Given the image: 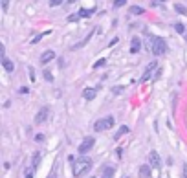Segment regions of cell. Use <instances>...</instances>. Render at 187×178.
<instances>
[{
  "mask_svg": "<svg viewBox=\"0 0 187 178\" xmlns=\"http://www.w3.org/2000/svg\"><path fill=\"white\" fill-rule=\"evenodd\" d=\"M92 169V160L90 158H79V160H75L73 162V167H72V171H73V176L79 178L83 176L84 173H88Z\"/></svg>",
  "mask_w": 187,
  "mask_h": 178,
  "instance_id": "6da1fadb",
  "label": "cell"
},
{
  "mask_svg": "<svg viewBox=\"0 0 187 178\" xmlns=\"http://www.w3.org/2000/svg\"><path fill=\"white\" fill-rule=\"evenodd\" d=\"M167 51V42L162 37H154L152 39V53L154 55H163Z\"/></svg>",
  "mask_w": 187,
  "mask_h": 178,
  "instance_id": "7a4b0ae2",
  "label": "cell"
},
{
  "mask_svg": "<svg viewBox=\"0 0 187 178\" xmlns=\"http://www.w3.org/2000/svg\"><path fill=\"white\" fill-rule=\"evenodd\" d=\"M110 127H114V118H112V116H107L105 119H99V121H95V125H94V129H95L97 132L108 131Z\"/></svg>",
  "mask_w": 187,
  "mask_h": 178,
  "instance_id": "3957f363",
  "label": "cell"
},
{
  "mask_svg": "<svg viewBox=\"0 0 187 178\" xmlns=\"http://www.w3.org/2000/svg\"><path fill=\"white\" fill-rule=\"evenodd\" d=\"M94 143H95V140H94V138H86V140L79 145V149H77V151H79L81 154H86V153L94 147Z\"/></svg>",
  "mask_w": 187,
  "mask_h": 178,
  "instance_id": "277c9868",
  "label": "cell"
},
{
  "mask_svg": "<svg viewBox=\"0 0 187 178\" xmlns=\"http://www.w3.org/2000/svg\"><path fill=\"white\" fill-rule=\"evenodd\" d=\"M149 165H151V167H160V165H162L160 154H158L156 151H151V153H149Z\"/></svg>",
  "mask_w": 187,
  "mask_h": 178,
  "instance_id": "5b68a950",
  "label": "cell"
},
{
  "mask_svg": "<svg viewBox=\"0 0 187 178\" xmlns=\"http://www.w3.org/2000/svg\"><path fill=\"white\" fill-rule=\"evenodd\" d=\"M48 114H50L48 107H42V108L37 112V116H35V123H44V121L48 119Z\"/></svg>",
  "mask_w": 187,
  "mask_h": 178,
  "instance_id": "8992f818",
  "label": "cell"
},
{
  "mask_svg": "<svg viewBox=\"0 0 187 178\" xmlns=\"http://www.w3.org/2000/svg\"><path fill=\"white\" fill-rule=\"evenodd\" d=\"M140 48H141V40L138 37H132V40H130V51L132 53H138Z\"/></svg>",
  "mask_w": 187,
  "mask_h": 178,
  "instance_id": "52a82bcc",
  "label": "cell"
},
{
  "mask_svg": "<svg viewBox=\"0 0 187 178\" xmlns=\"http://www.w3.org/2000/svg\"><path fill=\"white\" fill-rule=\"evenodd\" d=\"M156 66H158V62H151V64H149V68L145 70V74H143V77H141V81H149V79L152 77V70H154Z\"/></svg>",
  "mask_w": 187,
  "mask_h": 178,
  "instance_id": "ba28073f",
  "label": "cell"
},
{
  "mask_svg": "<svg viewBox=\"0 0 187 178\" xmlns=\"http://www.w3.org/2000/svg\"><path fill=\"white\" fill-rule=\"evenodd\" d=\"M53 59H55V53H53L51 50H48L46 53H42V57H40V62H42V64H48V62H50V61H53Z\"/></svg>",
  "mask_w": 187,
  "mask_h": 178,
  "instance_id": "9c48e42d",
  "label": "cell"
},
{
  "mask_svg": "<svg viewBox=\"0 0 187 178\" xmlns=\"http://www.w3.org/2000/svg\"><path fill=\"white\" fill-rule=\"evenodd\" d=\"M2 66H4L6 72H13V70H15V64H13L7 57H2Z\"/></svg>",
  "mask_w": 187,
  "mask_h": 178,
  "instance_id": "30bf717a",
  "label": "cell"
},
{
  "mask_svg": "<svg viewBox=\"0 0 187 178\" xmlns=\"http://www.w3.org/2000/svg\"><path fill=\"white\" fill-rule=\"evenodd\" d=\"M39 164H40V153L37 151V153L33 154V160H31V169H37Z\"/></svg>",
  "mask_w": 187,
  "mask_h": 178,
  "instance_id": "8fae6325",
  "label": "cell"
},
{
  "mask_svg": "<svg viewBox=\"0 0 187 178\" xmlns=\"http://www.w3.org/2000/svg\"><path fill=\"white\" fill-rule=\"evenodd\" d=\"M90 37H92V33H88V37H86V39H83L81 42H77V44H73V46H72V50H79V48H83L84 44H88V40H90Z\"/></svg>",
  "mask_w": 187,
  "mask_h": 178,
  "instance_id": "7c38bea8",
  "label": "cell"
},
{
  "mask_svg": "<svg viewBox=\"0 0 187 178\" xmlns=\"http://www.w3.org/2000/svg\"><path fill=\"white\" fill-rule=\"evenodd\" d=\"M83 96H84V99H88V101H90V99H94V97H95V90H94V88H86Z\"/></svg>",
  "mask_w": 187,
  "mask_h": 178,
  "instance_id": "4fadbf2b",
  "label": "cell"
},
{
  "mask_svg": "<svg viewBox=\"0 0 187 178\" xmlns=\"http://www.w3.org/2000/svg\"><path fill=\"white\" fill-rule=\"evenodd\" d=\"M140 175H141V178H149L151 176V169H149V165H141Z\"/></svg>",
  "mask_w": 187,
  "mask_h": 178,
  "instance_id": "5bb4252c",
  "label": "cell"
},
{
  "mask_svg": "<svg viewBox=\"0 0 187 178\" xmlns=\"http://www.w3.org/2000/svg\"><path fill=\"white\" fill-rule=\"evenodd\" d=\"M114 176V169L112 167H105L103 169V178H112Z\"/></svg>",
  "mask_w": 187,
  "mask_h": 178,
  "instance_id": "9a60e30c",
  "label": "cell"
},
{
  "mask_svg": "<svg viewBox=\"0 0 187 178\" xmlns=\"http://www.w3.org/2000/svg\"><path fill=\"white\" fill-rule=\"evenodd\" d=\"M127 132H129V127H127V125H123V127L116 132V136H114V138L118 140V138H121V136H123V134H127Z\"/></svg>",
  "mask_w": 187,
  "mask_h": 178,
  "instance_id": "2e32d148",
  "label": "cell"
},
{
  "mask_svg": "<svg viewBox=\"0 0 187 178\" xmlns=\"http://www.w3.org/2000/svg\"><path fill=\"white\" fill-rule=\"evenodd\" d=\"M130 13H134V15H143V13H145V9H143V7H140V6H132Z\"/></svg>",
  "mask_w": 187,
  "mask_h": 178,
  "instance_id": "e0dca14e",
  "label": "cell"
},
{
  "mask_svg": "<svg viewBox=\"0 0 187 178\" xmlns=\"http://www.w3.org/2000/svg\"><path fill=\"white\" fill-rule=\"evenodd\" d=\"M174 9H176L180 15H187V7H185V6H182V4H176V6H174Z\"/></svg>",
  "mask_w": 187,
  "mask_h": 178,
  "instance_id": "ac0fdd59",
  "label": "cell"
},
{
  "mask_svg": "<svg viewBox=\"0 0 187 178\" xmlns=\"http://www.w3.org/2000/svg\"><path fill=\"white\" fill-rule=\"evenodd\" d=\"M48 33H50V31H44V33H39V35H35V37L31 39V42H33V44H35V42H39V40H40L44 35H48Z\"/></svg>",
  "mask_w": 187,
  "mask_h": 178,
  "instance_id": "d6986e66",
  "label": "cell"
},
{
  "mask_svg": "<svg viewBox=\"0 0 187 178\" xmlns=\"http://www.w3.org/2000/svg\"><path fill=\"white\" fill-rule=\"evenodd\" d=\"M92 13H94L92 9H81V11H79V17H90Z\"/></svg>",
  "mask_w": 187,
  "mask_h": 178,
  "instance_id": "ffe728a7",
  "label": "cell"
},
{
  "mask_svg": "<svg viewBox=\"0 0 187 178\" xmlns=\"http://www.w3.org/2000/svg\"><path fill=\"white\" fill-rule=\"evenodd\" d=\"M174 29H176L178 33H184V31H185V28H184V24H182V22H178V24L174 26Z\"/></svg>",
  "mask_w": 187,
  "mask_h": 178,
  "instance_id": "44dd1931",
  "label": "cell"
},
{
  "mask_svg": "<svg viewBox=\"0 0 187 178\" xmlns=\"http://www.w3.org/2000/svg\"><path fill=\"white\" fill-rule=\"evenodd\" d=\"M44 77H46V81H48V83H51V81H53V75H51V72H50V70H46V72H44Z\"/></svg>",
  "mask_w": 187,
  "mask_h": 178,
  "instance_id": "7402d4cb",
  "label": "cell"
},
{
  "mask_svg": "<svg viewBox=\"0 0 187 178\" xmlns=\"http://www.w3.org/2000/svg\"><path fill=\"white\" fill-rule=\"evenodd\" d=\"M48 178H57V164L53 165V169H51V173L48 175Z\"/></svg>",
  "mask_w": 187,
  "mask_h": 178,
  "instance_id": "603a6c76",
  "label": "cell"
},
{
  "mask_svg": "<svg viewBox=\"0 0 187 178\" xmlns=\"http://www.w3.org/2000/svg\"><path fill=\"white\" fill-rule=\"evenodd\" d=\"M105 64H107V61H105V59H99V61L94 64V68H101V66H105Z\"/></svg>",
  "mask_w": 187,
  "mask_h": 178,
  "instance_id": "cb8c5ba5",
  "label": "cell"
},
{
  "mask_svg": "<svg viewBox=\"0 0 187 178\" xmlns=\"http://www.w3.org/2000/svg\"><path fill=\"white\" fill-rule=\"evenodd\" d=\"M125 2H127V0H114V6H116V7H121V6H125Z\"/></svg>",
  "mask_w": 187,
  "mask_h": 178,
  "instance_id": "d4e9b609",
  "label": "cell"
},
{
  "mask_svg": "<svg viewBox=\"0 0 187 178\" xmlns=\"http://www.w3.org/2000/svg\"><path fill=\"white\" fill-rule=\"evenodd\" d=\"M64 0H50V6L51 7H55V6H59V4H62Z\"/></svg>",
  "mask_w": 187,
  "mask_h": 178,
  "instance_id": "484cf974",
  "label": "cell"
},
{
  "mask_svg": "<svg viewBox=\"0 0 187 178\" xmlns=\"http://www.w3.org/2000/svg\"><path fill=\"white\" fill-rule=\"evenodd\" d=\"M68 20H70V22H75V20H79V13H77V15H70V17H68Z\"/></svg>",
  "mask_w": 187,
  "mask_h": 178,
  "instance_id": "4316f807",
  "label": "cell"
},
{
  "mask_svg": "<svg viewBox=\"0 0 187 178\" xmlns=\"http://www.w3.org/2000/svg\"><path fill=\"white\" fill-rule=\"evenodd\" d=\"M7 7H9V0H2V9L7 11Z\"/></svg>",
  "mask_w": 187,
  "mask_h": 178,
  "instance_id": "83f0119b",
  "label": "cell"
},
{
  "mask_svg": "<svg viewBox=\"0 0 187 178\" xmlns=\"http://www.w3.org/2000/svg\"><path fill=\"white\" fill-rule=\"evenodd\" d=\"M29 79H31V81H35V70H33L31 66H29Z\"/></svg>",
  "mask_w": 187,
  "mask_h": 178,
  "instance_id": "f1b7e54d",
  "label": "cell"
},
{
  "mask_svg": "<svg viewBox=\"0 0 187 178\" xmlns=\"http://www.w3.org/2000/svg\"><path fill=\"white\" fill-rule=\"evenodd\" d=\"M26 178H33V171H29V169H26Z\"/></svg>",
  "mask_w": 187,
  "mask_h": 178,
  "instance_id": "f546056e",
  "label": "cell"
},
{
  "mask_svg": "<svg viewBox=\"0 0 187 178\" xmlns=\"http://www.w3.org/2000/svg\"><path fill=\"white\" fill-rule=\"evenodd\" d=\"M123 90V86H114V94H119Z\"/></svg>",
  "mask_w": 187,
  "mask_h": 178,
  "instance_id": "4dcf8cb0",
  "label": "cell"
},
{
  "mask_svg": "<svg viewBox=\"0 0 187 178\" xmlns=\"http://www.w3.org/2000/svg\"><path fill=\"white\" fill-rule=\"evenodd\" d=\"M35 140H37V142H42V140H44V134H37Z\"/></svg>",
  "mask_w": 187,
  "mask_h": 178,
  "instance_id": "1f68e13d",
  "label": "cell"
},
{
  "mask_svg": "<svg viewBox=\"0 0 187 178\" xmlns=\"http://www.w3.org/2000/svg\"><path fill=\"white\" fill-rule=\"evenodd\" d=\"M28 92H29V90H28L26 86H22V88H20V94H28Z\"/></svg>",
  "mask_w": 187,
  "mask_h": 178,
  "instance_id": "d6a6232c",
  "label": "cell"
},
{
  "mask_svg": "<svg viewBox=\"0 0 187 178\" xmlns=\"http://www.w3.org/2000/svg\"><path fill=\"white\" fill-rule=\"evenodd\" d=\"M184 178H187V164H184Z\"/></svg>",
  "mask_w": 187,
  "mask_h": 178,
  "instance_id": "836d02e7",
  "label": "cell"
},
{
  "mask_svg": "<svg viewBox=\"0 0 187 178\" xmlns=\"http://www.w3.org/2000/svg\"><path fill=\"white\" fill-rule=\"evenodd\" d=\"M160 2H165V0H160Z\"/></svg>",
  "mask_w": 187,
  "mask_h": 178,
  "instance_id": "e575fe53",
  "label": "cell"
},
{
  "mask_svg": "<svg viewBox=\"0 0 187 178\" xmlns=\"http://www.w3.org/2000/svg\"><path fill=\"white\" fill-rule=\"evenodd\" d=\"M90 178H94V176H90Z\"/></svg>",
  "mask_w": 187,
  "mask_h": 178,
  "instance_id": "d590c367",
  "label": "cell"
}]
</instances>
